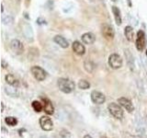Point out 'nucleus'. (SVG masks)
Masks as SVG:
<instances>
[{"label": "nucleus", "mask_w": 147, "mask_h": 138, "mask_svg": "<svg viewBox=\"0 0 147 138\" xmlns=\"http://www.w3.org/2000/svg\"><path fill=\"white\" fill-rule=\"evenodd\" d=\"M31 107L34 110L35 112H40L43 110V105L42 102H40L39 100H33L31 103Z\"/></svg>", "instance_id": "nucleus-19"}, {"label": "nucleus", "mask_w": 147, "mask_h": 138, "mask_svg": "<svg viewBox=\"0 0 147 138\" xmlns=\"http://www.w3.org/2000/svg\"><path fill=\"white\" fill-rule=\"evenodd\" d=\"M118 103L121 105L127 112L132 113L133 112H134V106H133L131 100L129 99L128 98H125V97H121V98L118 99Z\"/></svg>", "instance_id": "nucleus-8"}, {"label": "nucleus", "mask_w": 147, "mask_h": 138, "mask_svg": "<svg viewBox=\"0 0 147 138\" xmlns=\"http://www.w3.org/2000/svg\"><path fill=\"white\" fill-rule=\"evenodd\" d=\"M5 79H6L7 84H8L10 87H16V89L20 87V81H18V78L14 75H12V74H7V75L5 76Z\"/></svg>", "instance_id": "nucleus-14"}, {"label": "nucleus", "mask_w": 147, "mask_h": 138, "mask_svg": "<svg viewBox=\"0 0 147 138\" xmlns=\"http://www.w3.org/2000/svg\"><path fill=\"white\" fill-rule=\"evenodd\" d=\"M30 72L32 74V76H33V77L39 82L44 81L46 78H47V76H48V73L46 72L42 67H40L39 66H31Z\"/></svg>", "instance_id": "nucleus-4"}, {"label": "nucleus", "mask_w": 147, "mask_h": 138, "mask_svg": "<svg viewBox=\"0 0 147 138\" xmlns=\"http://www.w3.org/2000/svg\"><path fill=\"white\" fill-rule=\"evenodd\" d=\"M83 138H93L90 135H85L84 136H83Z\"/></svg>", "instance_id": "nucleus-24"}, {"label": "nucleus", "mask_w": 147, "mask_h": 138, "mask_svg": "<svg viewBox=\"0 0 147 138\" xmlns=\"http://www.w3.org/2000/svg\"><path fill=\"white\" fill-rule=\"evenodd\" d=\"M124 35L125 38L129 41H132L133 38H134V31H133V28L131 26H126L124 29Z\"/></svg>", "instance_id": "nucleus-17"}, {"label": "nucleus", "mask_w": 147, "mask_h": 138, "mask_svg": "<svg viewBox=\"0 0 147 138\" xmlns=\"http://www.w3.org/2000/svg\"><path fill=\"white\" fill-rule=\"evenodd\" d=\"M101 34L106 40L112 41L115 36V31L111 25L108 24V23H104L101 25Z\"/></svg>", "instance_id": "nucleus-7"}, {"label": "nucleus", "mask_w": 147, "mask_h": 138, "mask_svg": "<svg viewBox=\"0 0 147 138\" xmlns=\"http://www.w3.org/2000/svg\"><path fill=\"white\" fill-rule=\"evenodd\" d=\"M4 109H5V104L4 102H2V112H4Z\"/></svg>", "instance_id": "nucleus-25"}, {"label": "nucleus", "mask_w": 147, "mask_h": 138, "mask_svg": "<svg viewBox=\"0 0 147 138\" xmlns=\"http://www.w3.org/2000/svg\"><path fill=\"white\" fill-rule=\"evenodd\" d=\"M2 21H3L4 24L9 25V24H11V23L13 22V18H12V17H10V16H7L6 18H2Z\"/></svg>", "instance_id": "nucleus-22"}, {"label": "nucleus", "mask_w": 147, "mask_h": 138, "mask_svg": "<svg viewBox=\"0 0 147 138\" xmlns=\"http://www.w3.org/2000/svg\"><path fill=\"white\" fill-rule=\"evenodd\" d=\"M9 46H10L11 51L15 54H21L24 52V45H23L21 41L18 39H13L10 41Z\"/></svg>", "instance_id": "nucleus-10"}, {"label": "nucleus", "mask_w": 147, "mask_h": 138, "mask_svg": "<svg viewBox=\"0 0 147 138\" xmlns=\"http://www.w3.org/2000/svg\"><path fill=\"white\" fill-rule=\"evenodd\" d=\"M40 100L43 105V112L47 115H53L54 113V106L52 101L46 97H41Z\"/></svg>", "instance_id": "nucleus-11"}, {"label": "nucleus", "mask_w": 147, "mask_h": 138, "mask_svg": "<svg viewBox=\"0 0 147 138\" xmlns=\"http://www.w3.org/2000/svg\"><path fill=\"white\" fill-rule=\"evenodd\" d=\"M81 41L83 43L91 45L95 43L96 41V36L92 33V32H86L81 36Z\"/></svg>", "instance_id": "nucleus-13"}, {"label": "nucleus", "mask_w": 147, "mask_h": 138, "mask_svg": "<svg viewBox=\"0 0 147 138\" xmlns=\"http://www.w3.org/2000/svg\"><path fill=\"white\" fill-rule=\"evenodd\" d=\"M39 123L40 128L45 132H50L53 129V122L50 118V115L41 116L39 120Z\"/></svg>", "instance_id": "nucleus-6"}, {"label": "nucleus", "mask_w": 147, "mask_h": 138, "mask_svg": "<svg viewBox=\"0 0 147 138\" xmlns=\"http://www.w3.org/2000/svg\"><path fill=\"white\" fill-rule=\"evenodd\" d=\"M128 3H129V6H131V0H128Z\"/></svg>", "instance_id": "nucleus-26"}, {"label": "nucleus", "mask_w": 147, "mask_h": 138, "mask_svg": "<svg viewBox=\"0 0 147 138\" xmlns=\"http://www.w3.org/2000/svg\"><path fill=\"white\" fill-rule=\"evenodd\" d=\"M100 138H109V137H106V136H101ZM110 138H111V137H110Z\"/></svg>", "instance_id": "nucleus-27"}, {"label": "nucleus", "mask_w": 147, "mask_h": 138, "mask_svg": "<svg viewBox=\"0 0 147 138\" xmlns=\"http://www.w3.org/2000/svg\"><path fill=\"white\" fill-rule=\"evenodd\" d=\"M123 110L124 109L117 102H110L108 105L109 112L111 114L115 119L119 120V121H121V120H123V118H124V110Z\"/></svg>", "instance_id": "nucleus-2"}, {"label": "nucleus", "mask_w": 147, "mask_h": 138, "mask_svg": "<svg viewBox=\"0 0 147 138\" xmlns=\"http://www.w3.org/2000/svg\"><path fill=\"white\" fill-rule=\"evenodd\" d=\"M7 66H8V64L6 63V61H5L4 59H2V67H3V68H6V67H7Z\"/></svg>", "instance_id": "nucleus-23"}, {"label": "nucleus", "mask_w": 147, "mask_h": 138, "mask_svg": "<svg viewBox=\"0 0 147 138\" xmlns=\"http://www.w3.org/2000/svg\"><path fill=\"white\" fill-rule=\"evenodd\" d=\"M111 10H112V14H113V17H114V20H115V22H116V24L118 26L121 25L122 20H121V10H119V8L118 7L113 6L111 7Z\"/></svg>", "instance_id": "nucleus-16"}, {"label": "nucleus", "mask_w": 147, "mask_h": 138, "mask_svg": "<svg viewBox=\"0 0 147 138\" xmlns=\"http://www.w3.org/2000/svg\"><path fill=\"white\" fill-rule=\"evenodd\" d=\"M90 98H91L92 102H93L94 104H96V105L103 104L106 101V96L102 93V92H100L98 90L92 91L91 94H90Z\"/></svg>", "instance_id": "nucleus-9"}, {"label": "nucleus", "mask_w": 147, "mask_h": 138, "mask_svg": "<svg viewBox=\"0 0 147 138\" xmlns=\"http://www.w3.org/2000/svg\"><path fill=\"white\" fill-rule=\"evenodd\" d=\"M77 87L82 90H86L90 87V83L86 79H80L77 83Z\"/></svg>", "instance_id": "nucleus-21"}, {"label": "nucleus", "mask_w": 147, "mask_h": 138, "mask_svg": "<svg viewBox=\"0 0 147 138\" xmlns=\"http://www.w3.org/2000/svg\"><path fill=\"white\" fill-rule=\"evenodd\" d=\"M53 41L56 44H58L60 47H62L63 49H66L69 47V43H68V41L65 39V38H63V36L61 35H56L53 38Z\"/></svg>", "instance_id": "nucleus-15"}, {"label": "nucleus", "mask_w": 147, "mask_h": 138, "mask_svg": "<svg viewBox=\"0 0 147 138\" xmlns=\"http://www.w3.org/2000/svg\"><path fill=\"white\" fill-rule=\"evenodd\" d=\"M5 122H6L7 125L13 127V126L17 125V124L18 123V119L14 116H7L6 118H5Z\"/></svg>", "instance_id": "nucleus-20"}, {"label": "nucleus", "mask_w": 147, "mask_h": 138, "mask_svg": "<svg viewBox=\"0 0 147 138\" xmlns=\"http://www.w3.org/2000/svg\"><path fill=\"white\" fill-rule=\"evenodd\" d=\"M57 87L59 90L62 91L63 93L70 94L76 89V83L69 78L61 77L57 80Z\"/></svg>", "instance_id": "nucleus-1"}, {"label": "nucleus", "mask_w": 147, "mask_h": 138, "mask_svg": "<svg viewBox=\"0 0 147 138\" xmlns=\"http://www.w3.org/2000/svg\"><path fill=\"white\" fill-rule=\"evenodd\" d=\"M136 49L139 52H142L146 46V36L144 30H138L136 35V41H135Z\"/></svg>", "instance_id": "nucleus-5"}, {"label": "nucleus", "mask_w": 147, "mask_h": 138, "mask_svg": "<svg viewBox=\"0 0 147 138\" xmlns=\"http://www.w3.org/2000/svg\"><path fill=\"white\" fill-rule=\"evenodd\" d=\"M146 55H147V51H146Z\"/></svg>", "instance_id": "nucleus-30"}, {"label": "nucleus", "mask_w": 147, "mask_h": 138, "mask_svg": "<svg viewBox=\"0 0 147 138\" xmlns=\"http://www.w3.org/2000/svg\"><path fill=\"white\" fill-rule=\"evenodd\" d=\"M111 1H112V2H116V1H117V0H111Z\"/></svg>", "instance_id": "nucleus-29"}, {"label": "nucleus", "mask_w": 147, "mask_h": 138, "mask_svg": "<svg viewBox=\"0 0 147 138\" xmlns=\"http://www.w3.org/2000/svg\"><path fill=\"white\" fill-rule=\"evenodd\" d=\"M40 138H48V137H46V136H40Z\"/></svg>", "instance_id": "nucleus-28"}, {"label": "nucleus", "mask_w": 147, "mask_h": 138, "mask_svg": "<svg viewBox=\"0 0 147 138\" xmlns=\"http://www.w3.org/2000/svg\"><path fill=\"white\" fill-rule=\"evenodd\" d=\"M84 68L86 72L88 73H93L95 68H96V64L91 61V60H86L84 62Z\"/></svg>", "instance_id": "nucleus-18"}, {"label": "nucleus", "mask_w": 147, "mask_h": 138, "mask_svg": "<svg viewBox=\"0 0 147 138\" xmlns=\"http://www.w3.org/2000/svg\"><path fill=\"white\" fill-rule=\"evenodd\" d=\"M72 49H73V52L76 54L79 55V56H82V55H84L86 53V48L84 44H82L80 41H74L72 43Z\"/></svg>", "instance_id": "nucleus-12"}, {"label": "nucleus", "mask_w": 147, "mask_h": 138, "mask_svg": "<svg viewBox=\"0 0 147 138\" xmlns=\"http://www.w3.org/2000/svg\"><path fill=\"white\" fill-rule=\"evenodd\" d=\"M109 66L110 68L114 69V70H117V69H119L122 67L123 64V60L121 58V56L118 53H111L109 56Z\"/></svg>", "instance_id": "nucleus-3"}]
</instances>
